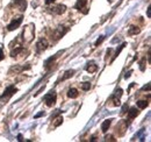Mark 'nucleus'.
<instances>
[{
  "mask_svg": "<svg viewBox=\"0 0 151 142\" xmlns=\"http://www.w3.org/2000/svg\"><path fill=\"white\" fill-rule=\"evenodd\" d=\"M20 36H21V40H22L23 43H30L33 41L34 36H35V26L32 25V23L26 26L23 32H22V34Z\"/></svg>",
  "mask_w": 151,
  "mask_h": 142,
  "instance_id": "f257e3e1",
  "label": "nucleus"
},
{
  "mask_svg": "<svg viewBox=\"0 0 151 142\" xmlns=\"http://www.w3.org/2000/svg\"><path fill=\"white\" fill-rule=\"evenodd\" d=\"M68 30H69V28H66L65 26H58L57 28H55V29L51 32L50 37H51L52 41H58L59 38H62L63 36L68 33Z\"/></svg>",
  "mask_w": 151,
  "mask_h": 142,
  "instance_id": "f03ea898",
  "label": "nucleus"
},
{
  "mask_svg": "<svg viewBox=\"0 0 151 142\" xmlns=\"http://www.w3.org/2000/svg\"><path fill=\"white\" fill-rule=\"evenodd\" d=\"M18 89L13 85H9L8 88H6V90L4 91V93L0 96V101L1 103H7V100H9L11 97H13L15 93H17Z\"/></svg>",
  "mask_w": 151,
  "mask_h": 142,
  "instance_id": "7ed1b4c3",
  "label": "nucleus"
},
{
  "mask_svg": "<svg viewBox=\"0 0 151 142\" xmlns=\"http://www.w3.org/2000/svg\"><path fill=\"white\" fill-rule=\"evenodd\" d=\"M47 11H48V13L54 14V15H62V14L66 11V6H65V5H62V4L52 5V6L48 7Z\"/></svg>",
  "mask_w": 151,
  "mask_h": 142,
  "instance_id": "20e7f679",
  "label": "nucleus"
},
{
  "mask_svg": "<svg viewBox=\"0 0 151 142\" xmlns=\"http://www.w3.org/2000/svg\"><path fill=\"white\" fill-rule=\"evenodd\" d=\"M44 103L45 105L48 107H52L55 104H56V100H57V93L55 91H50L49 93H47L44 96Z\"/></svg>",
  "mask_w": 151,
  "mask_h": 142,
  "instance_id": "39448f33",
  "label": "nucleus"
},
{
  "mask_svg": "<svg viewBox=\"0 0 151 142\" xmlns=\"http://www.w3.org/2000/svg\"><path fill=\"white\" fill-rule=\"evenodd\" d=\"M121 96H122V89H117L115 90V92H114L113 94L109 97V99H108V101H113L111 105L112 106H120V98H121Z\"/></svg>",
  "mask_w": 151,
  "mask_h": 142,
  "instance_id": "423d86ee",
  "label": "nucleus"
},
{
  "mask_svg": "<svg viewBox=\"0 0 151 142\" xmlns=\"http://www.w3.org/2000/svg\"><path fill=\"white\" fill-rule=\"evenodd\" d=\"M22 18H23L22 15L15 17V18L8 23V26H7V30H8V32H12V30H15L17 28H19L20 25L22 23Z\"/></svg>",
  "mask_w": 151,
  "mask_h": 142,
  "instance_id": "0eeeda50",
  "label": "nucleus"
},
{
  "mask_svg": "<svg viewBox=\"0 0 151 142\" xmlns=\"http://www.w3.org/2000/svg\"><path fill=\"white\" fill-rule=\"evenodd\" d=\"M87 0H77L75 5V8L80 11L83 14H87L88 13V8H87Z\"/></svg>",
  "mask_w": 151,
  "mask_h": 142,
  "instance_id": "6e6552de",
  "label": "nucleus"
},
{
  "mask_svg": "<svg viewBox=\"0 0 151 142\" xmlns=\"http://www.w3.org/2000/svg\"><path fill=\"white\" fill-rule=\"evenodd\" d=\"M48 46H49V42H48L47 38H43V37L40 38L37 41V43H36V53L37 54L43 53L44 50H47Z\"/></svg>",
  "mask_w": 151,
  "mask_h": 142,
  "instance_id": "1a4fd4ad",
  "label": "nucleus"
},
{
  "mask_svg": "<svg viewBox=\"0 0 151 142\" xmlns=\"http://www.w3.org/2000/svg\"><path fill=\"white\" fill-rule=\"evenodd\" d=\"M65 50H62V51H58V53L55 55V56H52V57H49L45 62H44V68L47 69V70H49L50 69V67L52 65V64H55V61H56L57 58L59 57V55H62V54L64 53Z\"/></svg>",
  "mask_w": 151,
  "mask_h": 142,
  "instance_id": "9d476101",
  "label": "nucleus"
},
{
  "mask_svg": "<svg viewBox=\"0 0 151 142\" xmlns=\"http://www.w3.org/2000/svg\"><path fill=\"white\" fill-rule=\"evenodd\" d=\"M28 69H30V65H19V64H15L14 67H12L9 69L8 73L9 75H12V73H20V72H22V71L24 70H28Z\"/></svg>",
  "mask_w": 151,
  "mask_h": 142,
  "instance_id": "9b49d317",
  "label": "nucleus"
},
{
  "mask_svg": "<svg viewBox=\"0 0 151 142\" xmlns=\"http://www.w3.org/2000/svg\"><path fill=\"white\" fill-rule=\"evenodd\" d=\"M11 6H14V7L19 8L21 12H24L27 8V1L26 0H13Z\"/></svg>",
  "mask_w": 151,
  "mask_h": 142,
  "instance_id": "f8f14e48",
  "label": "nucleus"
},
{
  "mask_svg": "<svg viewBox=\"0 0 151 142\" xmlns=\"http://www.w3.org/2000/svg\"><path fill=\"white\" fill-rule=\"evenodd\" d=\"M85 70L87 71V72H90V73H93V72H95V71L98 70V65L95 64V62L91 61V62H88L87 65L85 67Z\"/></svg>",
  "mask_w": 151,
  "mask_h": 142,
  "instance_id": "ddd939ff",
  "label": "nucleus"
},
{
  "mask_svg": "<svg viewBox=\"0 0 151 142\" xmlns=\"http://www.w3.org/2000/svg\"><path fill=\"white\" fill-rule=\"evenodd\" d=\"M127 112H128V119H129V120H132L134 118H136V117L139 114V111H138L137 108H135V107L130 108V109L127 111Z\"/></svg>",
  "mask_w": 151,
  "mask_h": 142,
  "instance_id": "4468645a",
  "label": "nucleus"
},
{
  "mask_svg": "<svg viewBox=\"0 0 151 142\" xmlns=\"http://www.w3.org/2000/svg\"><path fill=\"white\" fill-rule=\"evenodd\" d=\"M112 120H113V119H107V120H105V121L102 122V125H101V132H102V133H107L109 126L112 124Z\"/></svg>",
  "mask_w": 151,
  "mask_h": 142,
  "instance_id": "2eb2a0df",
  "label": "nucleus"
},
{
  "mask_svg": "<svg viewBox=\"0 0 151 142\" xmlns=\"http://www.w3.org/2000/svg\"><path fill=\"white\" fill-rule=\"evenodd\" d=\"M141 29L137 27V26H130L129 27V30H128V35L132 36V35H136V34H139Z\"/></svg>",
  "mask_w": 151,
  "mask_h": 142,
  "instance_id": "dca6fc26",
  "label": "nucleus"
},
{
  "mask_svg": "<svg viewBox=\"0 0 151 142\" xmlns=\"http://www.w3.org/2000/svg\"><path fill=\"white\" fill-rule=\"evenodd\" d=\"M79 96V92H78V90L77 89H70L69 90V92H68V97L69 98H77Z\"/></svg>",
  "mask_w": 151,
  "mask_h": 142,
  "instance_id": "f3484780",
  "label": "nucleus"
},
{
  "mask_svg": "<svg viewBox=\"0 0 151 142\" xmlns=\"http://www.w3.org/2000/svg\"><path fill=\"white\" fill-rule=\"evenodd\" d=\"M76 71L73 69H71V70H68L65 73H64V76L60 78V80H65V79H68V78H70V77H72L73 75H75Z\"/></svg>",
  "mask_w": 151,
  "mask_h": 142,
  "instance_id": "a211bd4d",
  "label": "nucleus"
},
{
  "mask_svg": "<svg viewBox=\"0 0 151 142\" xmlns=\"http://www.w3.org/2000/svg\"><path fill=\"white\" fill-rule=\"evenodd\" d=\"M136 104H137L138 108H141V109H143V108L148 107V105H149V103H148L147 100H138V101H137Z\"/></svg>",
  "mask_w": 151,
  "mask_h": 142,
  "instance_id": "6ab92c4d",
  "label": "nucleus"
},
{
  "mask_svg": "<svg viewBox=\"0 0 151 142\" xmlns=\"http://www.w3.org/2000/svg\"><path fill=\"white\" fill-rule=\"evenodd\" d=\"M124 46H126V43H122V44H121V46L119 47V49H116V51H115V55H114V57L112 58V61H111V62H113L114 59H115V58H116V57H117V56L120 55V53H121V50H122V49L124 48Z\"/></svg>",
  "mask_w": 151,
  "mask_h": 142,
  "instance_id": "aec40b11",
  "label": "nucleus"
},
{
  "mask_svg": "<svg viewBox=\"0 0 151 142\" xmlns=\"http://www.w3.org/2000/svg\"><path fill=\"white\" fill-rule=\"evenodd\" d=\"M81 90H84V91H88V90L91 89V84L88 83V82H85V83H83L81 84Z\"/></svg>",
  "mask_w": 151,
  "mask_h": 142,
  "instance_id": "412c9836",
  "label": "nucleus"
},
{
  "mask_svg": "<svg viewBox=\"0 0 151 142\" xmlns=\"http://www.w3.org/2000/svg\"><path fill=\"white\" fill-rule=\"evenodd\" d=\"M144 133H145V129H144V128H142V129H141V130L135 135V138H136V136H141V139H139V140H141V141H143V140H144V135H143Z\"/></svg>",
  "mask_w": 151,
  "mask_h": 142,
  "instance_id": "4be33fe9",
  "label": "nucleus"
},
{
  "mask_svg": "<svg viewBox=\"0 0 151 142\" xmlns=\"http://www.w3.org/2000/svg\"><path fill=\"white\" fill-rule=\"evenodd\" d=\"M144 64H145V57H143V58L141 59V62H139V69H141V71L145 70V67H144Z\"/></svg>",
  "mask_w": 151,
  "mask_h": 142,
  "instance_id": "5701e85b",
  "label": "nucleus"
},
{
  "mask_svg": "<svg viewBox=\"0 0 151 142\" xmlns=\"http://www.w3.org/2000/svg\"><path fill=\"white\" fill-rule=\"evenodd\" d=\"M56 120H57V121H55V124H54V125H55V127H58L59 125L63 122V118H62V117H58Z\"/></svg>",
  "mask_w": 151,
  "mask_h": 142,
  "instance_id": "b1692460",
  "label": "nucleus"
},
{
  "mask_svg": "<svg viewBox=\"0 0 151 142\" xmlns=\"http://www.w3.org/2000/svg\"><path fill=\"white\" fill-rule=\"evenodd\" d=\"M104 40H105V36H100V38H98V40H96V42H95V46L98 47L99 44H101V42H102Z\"/></svg>",
  "mask_w": 151,
  "mask_h": 142,
  "instance_id": "393cba45",
  "label": "nucleus"
},
{
  "mask_svg": "<svg viewBox=\"0 0 151 142\" xmlns=\"http://www.w3.org/2000/svg\"><path fill=\"white\" fill-rule=\"evenodd\" d=\"M127 111H128V105H127V104H124V105H123V107H122V111H121V114H124V113H126Z\"/></svg>",
  "mask_w": 151,
  "mask_h": 142,
  "instance_id": "a878e982",
  "label": "nucleus"
},
{
  "mask_svg": "<svg viewBox=\"0 0 151 142\" xmlns=\"http://www.w3.org/2000/svg\"><path fill=\"white\" fill-rule=\"evenodd\" d=\"M43 115H45V113H44V112L42 111V112H40V113H37V114H36V115H35L34 118H35V119H37V118H40V117H43Z\"/></svg>",
  "mask_w": 151,
  "mask_h": 142,
  "instance_id": "bb28decb",
  "label": "nucleus"
},
{
  "mask_svg": "<svg viewBox=\"0 0 151 142\" xmlns=\"http://www.w3.org/2000/svg\"><path fill=\"white\" fill-rule=\"evenodd\" d=\"M145 90H147V91H149V90H150V83H148V84H147V86H143V88L141 89V91H145Z\"/></svg>",
  "mask_w": 151,
  "mask_h": 142,
  "instance_id": "cd10ccee",
  "label": "nucleus"
},
{
  "mask_svg": "<svg viewBox=\"0 0 151 142\" xmlns=\"http://www.w3.org/2000/svg\"><path fill=\"white\" fill-rule=\"evenodd\" d=\"M105 140H106V141H116L113 136H111V135H109V136H106V138H105Z\"/></svg>",
  "mask_w": 151,
  "mask_h": 142,
  "instance_id": "c85d7f7f",
  "label": "nucleus"
},
{
  "mask_svg": "<svg viewBox=\"0 0 151 142\" xmlns=\"http://www.w3.org/2000/svg\"><path fill=\"white\" fill-rule=\"evenodd\" d=\"M5 58V55H4V50H2V48H0V61H2Z\"/></svg>",
  "mask_w": 151,
  "mask_h": 142,
  "instance_id": "c756f323",
  "label": "nucleus"
},
{
  "mask_svg": "<svg viewBox=\"0 0 151 142\" xmlns=\"http://www.w3.org/2000/svg\"><path fill=\"white\" fill-rule=\"evenodd\" d=\"M132 71L130 70L129 71V72H128V73H126V75H124V78H126V79H127V78H129V77H130V73H132Z\"/></svg>",
  "mask_w": 151,
  "mask_h": 142,
  "instance_id": "7c9ffc66",
  "label": "nucleus"
},
{
  "mask_svg": "<svg viewBox=\"0 0 151 142\" xmlns=\"http://www.w3.org/2000/svg\"><path fill=\"white\" fill-rule=\"evenodd\" d=\"M54 1H55V0H45V4H47V5H50V4H52Z\"/></svg>",
  "mask_w": 151,
  "mask_h": 142,
  "instance_id": "2f4dec72",
  "label": "nucleus"
},
{
  "mask_svg": "<svg viewBox=\"0 0 151 142\" xmlns=\"http://www.w3.org/2000/svg\"><path fill=\"white\" fill-rule=\"evenodd\" d=\"M147 13H148V18H151V9H150V7L148 8V12H147Z\"/></svg>",
  "mask_w": 151,
  "mask_h": 142,
  "instance_id": "473e14b6",
  "label": "nucleus"
},
{
  "mask_svg": "<svg viewBox=\"0 0 151 142\" xmlns=\"http://www.w3.org/2000/svg\"><path fill=\"white\" fill-rule=\"evenodd\" d=\"M18 140H19V141H23V139H22V135H21V134L18 135Z\"/></svg>",
  "mask_w": 151,
  "mask_h": 142,
  "instance_id": "72a5a7b5",
  "label": "nucleus"
}]
</instances>
